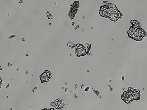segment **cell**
Listing matches in <instances>:
<instances>
[{"mask_svg": "<svg viewBox=\"0 0 147 110\" xmlns=\"http://www.w3.org/2000/svg\"><path fill=\"white\" fill-rule=\"evenodd\" d=\"M127 34L129 37L136 41H140L146 36L145 31L141 27L133 26L130 28Z\"/></svg>", "mask_w": 147, "mask_h": 110, "instance_id": "cell-1", "label": "cell"}, {"mask_svg": "<svg viewBox=\"0 0 147 110\" xmlns=\"http://www.w3.org/2000/svg\"><path fill=\"white\" fill-rule=\"evenodd\" d=\"M131 23L133 26L135 27H141L142 26L139 22L136 19H133L131 21Z\"/></svg>", "mask_w": 147, "mask_h": 110, "instance_id": "cell-2", "label": "cell"}]
</instances>
